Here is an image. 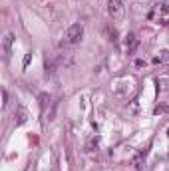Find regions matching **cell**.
Returning a JSON list of instances; mask_svg holds the SVG:
<instances>
[{"mask_svg":"<svg viewBox=\"0 0 169 171\" xmlns=\"http://www.w3.org/2000/svg\"><path fill=\"white\" fill-rule=\"evenodd\" d=\"M38 100H40V110H44V107L50 104V96H48V94H40Z\"/></svg>","mask_w":169,"mask_h":171,"instance_id":"ba28073f","label":"cell"},{"mask_svg":"<svg viewBox=\"0 0 169 171\" xmlns=\"http://www.w3.org/2000/svg\"><path fill=\"white\" fill-rule=\"evenodd\" d=\"M121 8H123V0H110V12L111 14L121 12Z\"/></svg>","mask_w":169,"mask_h":171,"instance_id":"5b68a950","label":"cell"},{"mask_svg":"<svg viewBox=\"0 0 169 171\" xmlns=\"http://www.w3.org/2000/svg\"><path fill=\"white\" fill-rule=\"evenodd\" d=\"M153 62H155V64H169V50H161L159 56Z\"/></svg>","mask_w":169,"mask_h":171,"instance_id":"8992f818","label":"cell"},{"mask_svg":"<svg viewBox=\"0 0 169 171\" xmlns=\"http://www.w3.org/2000/svg\"><path fill=\"white\" fill-rule=\"evenodd\" d=\"M82 36H84V26L82 24H72L70 28H68V32H66V40L70 42V44H76L82 40Z\"/></svg>","mask_w":169,"mask_h":171,"instance_id":"6da1fadb","label":"cell"},{"mask_svg":"<svg viewBox=\"0 0 169 171\" xmlns=\"http://www.w3.org/2000/svg\"><path fill=\"white\" fill-rule=\"evenodd\" d=\"M30 58H32V54H28V56H26V58H24V68H26V66H28V62H30Z\"/></svg>","mask_w":169,"mask_h":171,"instance_id":"30bf717a","label":"cell"},{"mask_svg":"<svg viewBox=\"0 0 169 171\" xmlns=\"http://www.w3.org/2000/svg\"><path fill=\"white\" fill-rule=\"evenodd\" d=\"M165 111H167V105H157L153 110V113H165Z\"/></svg>","mask_w":169,"mask_h":171,"instance_id":"9c48e42d","label":"cell"},{"mask_svg":"<svg viewBox=\"0 0 169 171\" xmlns=\"http://www.w3.org/2000/svg\"><path fill=\"white\" fill-rule=\"evenodd\" d=\"M56 110H58V100H56V102H52V107H50V111H48V122H54Z\"/></svg>","mask_w":169,"mask_h":171,"instance_id":"52a82bcc","label":"cell"},{"mask_svg":"<svg viewBox=\"0 0 169 171\" xmlns=\"http://www.w3.org/2000/svg\"><path fill=\"white\" fill-rule=\"evenodd\" d=\"M26 122H28V110L24 105H18L16 113H14V123L16 125H24Z\"/></svg>","mask_w":169,"mask_h":171,"instance_id":"3957f363","label":"cell"},{"mask_svg":"<svg viewBox=\"0 0 169 171\" xmlns=\"http://www.w3.org/2000/svg\"><path fill=\"white\" fill-rule=\"evenodd\" d=\"M12 42H14V34H12V32H6L4 38H2V54H4V60H8L10 54H12Z\"/></svg>","mask_w":169,"mask_h":171,"instance_id":"7a4b0ae2","label":"cell"},{"mask_svg":"<svg viewBox=\"0 0 169 171\" xmlns=\"http://www.w3.org/2000/svg\"><path fill=\"white\" fill-rule=\"evenodd\" d=\"M126 46H127V52H129V54L135 52V48H137V38H135V34H127V38H126Z\"/></svg>","mask_w":169,"mask_h":171,"instance_id":"277c9868","label":"cell"}]
</instances>
